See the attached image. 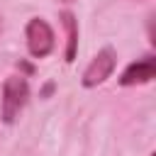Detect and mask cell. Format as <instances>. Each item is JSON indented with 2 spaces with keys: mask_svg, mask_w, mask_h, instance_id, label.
<instances>
[{
  "mask_svg": "<svg viewBox=\"0 0 156 156\" xmlns=\"http://www.w3.org/2000/svg\"><path fill=\"white\" fill-rule=\"evenodd\" d=\"M149 156H154V154H149Z\"/></svg>",
  "mask_w": 156,
  "mask_h": 156,
  "instance_id": "8992f818",
  "label": "cell"
},
{
  "mask_svg": "<svg viewBox=\"0 0 156 156\" xmlns=\"http://www.w3.org/2000/svg\"><path fill=\"white\" fill-rule=\"evenodd\" d=\"M61 24L66 29V63H73L76 54H78V20H76L73 12L63 10L61 12Z\"/></svg>",
  "mask_w": 156,
  "mask_h": 156,
  "instance_id": "5b68a950",
  "label": "cell"
},
{
  "mask_svg": "<svg viewBox=\"0 0 156 156\" xmlns=\"http://www.w3.org/2000/svg\"><path fill=\"white\" fill-rule=\"evenodd\" d=\"M29 100V83L24 76H7L2 83V98H0V117L5 124L17 122L24 105Z\"/></svg>",
  "mask_w": 156,
  "mask_h": 156,
  "instance_id": "6da1fadb",
  "label": "cell"
},
{
  "mask_svg": "<svg viewBox=\"0 0 156 156\" xmlns=\"http://www.w3.org/2000/svg\"><path fill=\"white\" fill-rule=\"evenodd\" d=\"M115 66H117V51H115L112 46L100 49V51L90 58V63L85 66V71H83V78H80L83 88H98V85H102V83L112 76Z\"/></svg>",
  "mask_w": 156,
  "mask_h": 156,
  "instance_id": "3957f363",
  "label": "cell"
},
{
  "mask_svg": "<svg viewBox=\"0 0 156 156\" xmlns=\"http://www.w3.org/2000/svg\"><path fill=\"white\" fill-rule=\"evenodd\" d=\"M24 39H27V51L34 56V58H46L54 46H56V37H54V29L49 27L46 20L41 17H32L24 27Z\"/></svg>",
  "mask_w": 156,
  "mask_h": 156,
  "instance_id": "7a4b0ae2",
  "label": "cell"
},
{
  "mask_svg": "<svg viewBox=\"0 0 156 156\" xmlns=\"http://www.w3.org/2000/svg\"><path fill=\"white\" fill-rule=\"evenodd\" d=\"M154 73H156V61H154V56H151V54H149V56H141V58L132 61V63L122 71V76H119V85L129 88V85H144V83H151V80H154Z\"/></svg>",
  "mask_w": 156,
  "mask_h": 156,
  "instance_id": "277c9868",
  "label": "cell"
}]
</instances>
